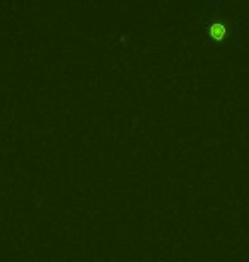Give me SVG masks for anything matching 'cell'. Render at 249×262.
Masks as SVG:
<instances>
[{
    "instance_id": "cell-1",
    "label": "cell",
    "mask_w": 249,
    "mask_h": 262,
    "mask_svg": "<svg viewBox=\"0 0 249 262\" xmlns=\"http://www.w3.org/2000/svg\"><path fill=\"white\" fill-rule=\"evenodd\" d=\"M203 19L200 23L201 39L212 48H224L229 43H239L242 38L241 23L236 15L225 14L222 2H205Z\"/></svg>"
}]
</instances>
